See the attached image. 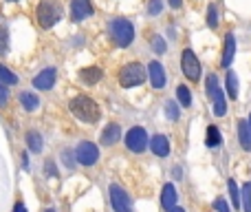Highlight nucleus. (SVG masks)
Wrapping results in <instances>:
<instances>
[{
  "mask_svg": "<svg viewBox=\"0 0 251 212\" xmlns=\"http://www.w3.org/2000/svg\"><path fill=\"white\" fill-rule=\"evenodd\" d=\"M242 208L245 212H251V184L242 186Z\"/></svg>",
  "mask_w": 251,
  "mask_h": 212,
  "instance_id": "nucleus-28",
  "label": "nucleus"
},
{
  "mask_svg": "<svg viewBox=\"0 0 251 212\" xmlns=\"http://www.w3.org/2000/svg\"><path fill=\"white\" fill-rule=\"evenodd\" d=\"M165 115L172 119V122H176V119H179L181 113H179V106H176V102H172V100L165 102Z\"/></svg>",
  "mask_w": 251,
  "mask_h": 212,
  "instance_id": "nucleus-29",
  "label": "nucleus"
},
{
  "mask_svg": "<svg viewBox=\"0 0 251 212\" xmlns=\"http://www.w3.org/2000/svg\"><path fill=\"white\" fill-rule=\"evenodd\" d=\"M170 212H185V210H183V208H179V206H174Z\"/></svg>",
  "mask_w": 251,
  "mask_h": 212,
  "instance_id": "nucleus-39",
  "label": "nucleus"
},
{
  "mask_svg": "<svg viewBox=\"0 0 251 212\" xmlns=\"http://www.w3.org/2000/svg\"><path fill=\"white\" fill-rule=\"evenodd\" d=\"M227 188H229V197H231V201H233V208H240V206H242V192H240V190H238L236 181H233V179H229Z\"/></svg>",
  "mask_w": 251,
  "mask_h": 212,
  "instance_id": "nucleus-23",
  "label": "nucleus"
},
{
  "mask_svg": "<svg viewBox=\"0 0 251 212\" xmlns=\"http://www.w3.org/2000/svg\"><path fill=\"white\" fill-rule=\"evenodd\" d=\"M207 26L209 29L218 26V9H216V4H209V9H207Z\"/></svg>",
  "mask_w": 251,
  "mask_h": 212,
  "instance_id": "nucleus-27",
  "label": "nucleus"
},
{
  "mask_svg": "<svg viewBox=\"0 0 251 212\" xmlns=\"http://www.w3.org/2000/svg\"><path fill=\"white\" fill-rule=\"evenodd\" d=\"M181 2H183V0H167V4H170L172 9H179V7H181Z\"/></svg>",
  "mask_w": 251,
  "mask_h": 212,
  "instance_id": "nucleus-37",
  "label": "nucleus"
},
{
  "mask_svg": "<svg viewBox=\"0 0 251 212\" xmlns=\"http://www.w3.org/2000/svg\"><path fill=\"white\" fill-rule=\"evenodd\" d=\"M150 148H152V153L157 157H167L170 155V139L165 135H154L150 139Z\"/></svg>",
  "mask_w": 251,
  "mask_h": 212,
  "instance_id": "nucleus-14",
  "label": "nucleus"
},
{
  "mask_svg": "<svg viewBox=\"0 0 251 212\" xmlns=\"http://www.w3.org/2000/svg\"><path fill=\"white\" fill-rule=\"evenodd\" d=\"M20 104L24 106V110H38L40 100H38V95H35V93L24 91V93H20Z\"/></svg>",
  "mask_w": 251,
  "mask_h": 212,
  "instance_id": "nucleus-20",
  "label": "nucleus"
},
{
  "mask_svg": "<svg viewBox=\"0 0 251 212\" xmlns=\"http://www.w3.org/2000/svg\"><path fill=\"white\" fill-rule=\"evenodd\" d=\"M75 159L79 166H95L99 159V148L92 141H79L75 148Z\"/></svg>",
  "mask_w": 251,
  "mask_h": 212,
  "instance_id": "nucleus-8",
  "label": "nucleus"
},
{
  "mask_svg": "<svg viewBox=\"0 0 251 212\" xmlns=\"http://www.w3.org/2000/svg\"><path fill=\"white\" fill-rule=\"evenodd\" d=\"M44 172H46V175H51V177H57L55 163H53V161H46V163H44Z\"/></svg>",
  "mask_w": 251,
  "mask_h": 212,
  "instance_id": "nucleus-34",
  "label": "nucleus"
},
{
  "mask_svg": "<svg viewBox=\"0 0 251 212\" xmlns=\"http://www.w3.org/2000/svg\"><path fill=\"white\" fill-rule=\"evenodd\" d=\"M11 2H13V0H11Z\"/></svg>",
  "mask_w": 251,
  "mask_h": 212,
  "instance_id": "nucleus-42",
  "label": "nucleus"
},
{
  "mask_svg": "<svg viewBox=\"0 0 251 212\" xmlns=\"http://www.w3.org/2000/svg\"><path fill=\"white\" fill-rule=\"evenodd\" d=\"M176 199H179V194H176L174 184H165V186H163V192H161V206L165 208V210H172V208L176 206Z\"/></svg>",
  "mask_w": 251,
  "mask_h": 212,
  "instance_id": "nucleus-16",
  "label": "nucleus"
},
{
  "mask_svg": "<svg viewBox=\"0 0 251 212\" xmlns=\"http://www.w3.org/2000/svg\"><path fill=\"white\" fill-rule=\"evenodd\" d=\"M55 78H57L55 69L48 66V69L40 71V73L33 78V86L40 88V91H48V88H53V84H55Z\"/></svg>",
  "mask_w": 251,
  "mask_h": 212,
  "instance_id": "nucleus-11",
  "label": "nucleus"
},
{
  "mask_svg": "<svg viewBox=\"0 0 251 212\" xmlns=\"http://www.w3.org/2000/svg\"><path fill=\"white\" fill-rule=\"evenodd\" d=\"M68 108H70V113L84 124H95V122H99V117H101V110H99V106H97V102L88 95H75L73 100L68 102Z\"/></svg>",
  "mask_w": 251,
  "mask_h": 212,
  "instance_id": "nucleus-1",
  "label": "nucleus"
},
{
  "mask_svg": "<svg viewBox=\"0 0 251 212\" xmlns=\"http://www.w3.org/2000/svg\"><path fill=\"white\" fill-rule=\"evenodd\" d=\"M143 80H145V69L139 62H130V64H126L119 71V84L123 88L139 86V84H143Z\"/></svg>",
  "mask_w": 251,
  "mask_h": 212,
  "instance_id": "nucleus-5",
  "label": "nucleus"
},
{
  "mask_svg": "<svg viewBox=\"0 0 251 212\" xmlns=\"http://www.w3.org/2000/svg\"><path fill=\"white\" fill-rule=\"evenodd\" d=\"M247 124H249V132H251V115H249V119H247Z\"/></svg>",
  "mask_w": 251,
  "mask_h": 212,
  "instance_id": "nucleus-40",
  "label": "nucleus"
},
{
  "mask_svg": "<svg viewBox=\"0 0 251 212\" xmlns=\"http://www.w3.org/2000/svg\"><path fill=\"white\" fill-rule=\"evenodd\" d=\"M13 212H26L24 203H22V201H18V203H16V208H13Z\"/></svg>",
  "mask_w": 251,
  "mask_h": 212,
  "instance_id": "nucleus-36",
  "label": "nucleus"
},
{
  "mask_svg": "<svg viewBox=\"0 0 251 212\" xmlns=\"http://www.w3.org/2000/svg\"><path fill=\"white\" fill-rule=\"evenodd\" d=\"M220 141H223V137H220V131L216 126H209L207 128V135H205V144L209 146V148H216V146H220Z\"/></svg>",
  "mask_w": 251,
  "mask_h": 212,
  "instance_id": "nucleus-21",
  "label": "nucleus"
},
{
  "mask_svg": "<svg viewBox=\"0 0 251 212\" xmlns=\"http://www.w3.org/2000/svg\"><path fill=\"white\" fill-rule=\"evenodd\" d=\"M35 16H38V22L42 29H51L62 18V4L57 0H40Z\"/></svg>",
  "mask_w": 251,
  "mask_h": 212,
  "instance_id": "nucleus-3",
  "label": "nucleus"
},
{
  "mask_svg": "<svg viewBox=\"0 0 251 212\" xmlns=\"http://www.w3.org/2000/svg\"><path fill=\"white\" fill-rule=\"evenodd\" d=\"M148 132H145V128L141 126H132L130 131L126 132V148L130 150V153H143L145 148H148Z\"/></svg>",
  "mask_w": 251,
  "mask_h": 212,
  "instance_id": "nucleus-6",
  "label": "nucleus"
},
{
  "mask_svg": "<svg viewBox=\"0 0 251 212\" xmlns=\"http://www.w3.org/2000/svg\"><path fill=\"white\" fill-rule=\"evenodd\" d=\"M176 97H179L181 106H185V108H187V106L192 104V93H189V88H187V86H183V84H181V86L176 88Z\"/></svg>",
  "mask_w": 251,
  "mask_h": 212,
  "instance_id": "nucleus-25",
  "label": "nucleus"
},
{
  "mask_svg": "<svg viewBox=\"0 0 251 212\" xmlns=\"http://www.w3.org/2000/svg\"><path fill=\"white\" fill-rule=\"evenodd\" d=\"M0 82L7 84V86H13V84H18V75L13 73V71L9 69V66L0 64Z\"/></svg>",
  "mask_w": 251,
  "mask_h": 212,
  "instance_id": "nucleus-22",
  "label": "nucleus"
},
{
  "mask_svg": "<svg viewBox=\"0 0 251 212\" xmlns=\"http://www.w3.org/2000/svg\"><path fill=\"white\" fill-rule=\"evenodd\" d=\"M205 86H207V95H209V100L214 102V115L216 117H223V115L227 113V100H225V91L218 84V78H216V75H207Z\"/></svg>",
  "mask_w": 251,
  "mask_h": 212,
  "instance_id": "nucleus-4",
  "label": "nucleus"
},
{
  "mask_svg": "<svg viewBox=\"0 0 251 212\" xmlns=\"http://www.w3.org/2000/svg\"><path fill=\"white\" fill-rule=\"evenodd\" d=\"M150 44H152V49L157 53H165L167 51V44H165V40H163L161 35H154V38L150 40Z\"/></svg>",
  "mask_w": 251,
  "mask_h": 212,
  "instance_id": "nucleus-30",
  "label": "nucleus"
},
{
  "mask_svg": "<svg viewBox=\"0 0 251 212\" xmlns=\"http://www.w3.org/2000/svg\"><path fill=\"white\" fill-rule=\"evenodd\" d=\"M44 212H55V210H53V208H46V210H44Z\"/></svg>",
  "mask_w": 251,
  "mask_h": 212,
  "instance_id": "nucleus-41",
  "label": "nucleus"
},
{
  "mask_svg": "<svg viewBox=\"0 0 251 212\" xmlns=\"http://www.w3.org/2000/svg\"><path fill=\"white\" fill-rule=\"evenodd\" d=\"M26 146H29V150L31 153H42V148H44V141H42V135H40L38 131H29L26 132Z\"/></svg>",
  "mask_w": 251,
  "mask_h": 212,
  "instance_id": "nucleus-18",
  "label": "nucleus"
},
{
  "mask_svg": "<svg viewBox=\"0 0 251 212\" xmlns=\"http://www.w3.org/2000/svg\"><path fill=\"white\" fill-rule=\"evenodd\" d=\"M9 53V29L7 25H0V55Z\"/></svg>",
  "mask_w": 251,
  "mask_h": 212,
  "instance_id": "nucleus-26",
  "label": "nucleus"
},
{
  "mask_svg": "<svg viewBox=\"0 0 251 212\" xmlns=\"http://www.w3.org/2000/svg\"><path fill=\"white\" fill-rule=\"evenodd\" d=\"M101 69L99 66H88V69H82V73H79V80H82L84 84H97L101 80Z\"/></svg>",
  "mask_w": 251,
  "mask_h": 212,
  "instance_id": "nucleus-17",
  "label": "nucleus"
},
{
  "mask_svg": "<svg viewBox=\"0 0 251 212\" xmlns=\"http://www.w3.org/2000/svg\"><path fill=\"white\" fill-rule=\"evenodd\" d=\"M238 139H240V146L245 150H251V132H249V124L247 122H238Z\"/></svg>",
  "mask_w": 251,
  "mask_h": 212,
  "instance_id": "nucleus-19",
  "label": "nucleus"
},
{
  "mask_svg": "<svg viewBox=\"0 0 251 212\" xmlns=\"http://www.w3.org/2000/svg\"><path fill=\"white\" fill-rule=\"evenodd\" d=\"M174 179H181V168H174Z\"/></svg>",
  "mask_w": 251,
  "mask_h": 212,
  "instance_id": "nucleus-38",
  "label": "nucleus"
},
{
  "mask_svg": "<svg viewBox=\"0 0 251 212\" xmlns=\"http://www.w3.org/2000/svg\"><path fill=\"white\" fill-rule=\"evenodd\" d=\"M161 7H163L161 0H150V4H148V13H150V16H157V13H161Z\"/></svg>",
  "mask_w": 251,
  "mask_h": 212,
  "instance_id": "nucleus-31",
  "label": "nucleus"
},
{
  "mask_svg": "<svg viewBox=\"0 0 251 212\" xmlns=\"http://www.w3.org/2000/svg\"><path fill=\"white\" fill-rule=\"evenodd\" d=\"M119 139H121V126H119V124L113 122L101 131V144L104 146H113V144H117Z\"/></svg>",
  "mask_w": 251,
  "mask_h": 212,
  "instance_id": "nucleus-13",
  "label": "nucleus"
},
{
  "mask_svg": "<svg viewBox=\"0 0 251 212\" xmlns=\"http://www.w3.org/2000/svg\"><path fill=\"white\" fill-rule=\"evenodd\" d=\"M108 192H110V203H113L114 212H132V199L121 186L113 184Z\"/></svg>",
  "mask_w": 251,
  "mask_h": 212,
  "instance_id": "nucleus-9",
  "label": "nucleus"
},
{
  "mask_svg": "<svg viewBox=\"0 0 251 212\" xmlns=\"http://www.w3.org/2000/svg\"><path fill=\"white\" fill-rule=\"evenodd\" d=\"M233 55H236V38L233 33H227L225 35V49H223V66H229L233 62Z\"/></svg>",
  "mask_w": 251,
  "mask_h": 212,
  "instance_id": "nucleus-15",
  "label": "nucleus"
},
{
  "mask_svg": "<svg viewBox=\"0 0 251 212\" xmlns=\"http://www.w3.org/2000/svg\"><path fill=\"white\" fill-rule=\"evenodd\" d=\"M148 75H150V82H152V88H163L165 86V69H163L161 62L152 60L148 64Z\"/></svg>",
  "mask_w": 251,
  "mask_h": 212,
  "instance_id": "nucleus-12",
  "label": "nucleus"
},
{
  "mask_svg": "<svg viewBox=\"0 0 251 212\" xmlns=\"http://www.w3.org/2000/svg\"><path fill=\"white\" fill-rule=\"evenodd\" d=\"M92 16V4L91 0H70V18L75 22H82Z\"/></svg>",
  "mask_w": 251,
  "mask_h": 212,
  "instance_id": "nucleus-10",
  "label": "nucleus"
},
{
  "mask_svg": "<svg viewBox=\"0 0 251 212\" xmlns=\"http://www.w3.org/2000/svg\"><path fill=\"white\" fill-rule=\"evenodd\" d=\"M108 33H110V38H113V42L123 49L135 40V26H132V22L126 20V18H114L108 25Z\"/></svg>",
  "mask_w": 251,
  "mask_h": 212,
  "instance_id": "nucleus-2",
  "label": "nucleus"
},
{
  "mask_svg": "<svg viewBox=\"0 0 251 212\" xmlns=\"http://www.w3.org/2000/svg\"><path fill=\"white\" fill-rule=\"evenodd\" d=\"M7 102H9V88H7V84L0 82V106H4Z\"/></svg>",
  "mask_w": 251,
  "mask_h": 212,
  "instance_id": "nucleus-33",
  "label": "nucleus"
},
{
  "mask_svg": "<svg viewBox=\"0 0 251 212\" xmlns=\"http://www.w3.org/2000/svg\"><path fill=\"white\" fill-rule=\"evenodd\" d=\"M62 157H64V163H66L68 168H73V166H75V161L70 159V150H64V153H62Z\"/></svg>",
  "mask_w": 251,
  "mask_h": 212,
  "instance_id": "nucleus-35",
  "label": "nucleus"
},
{
  "mask_svg": "<svg viewBox=\"0 0 251 212\" xmlns=\"http://www.w3.org/2000/svg\"><path fill=\"white\" fill-rule=\"evenodd\" d=\"M181 69H183V75L189 82H196L201 78V62H198L196 53L192 49H185L183 51V55H181Z\"/></svg>",
  "mask_w": 251,
  "mask_h": 212,
  "instance_id": "nucleus-7",
  "label": "nucleus"
},
{
  "mask_svg": "<svg viewBox=\"0 0 251 212\" xmlns=\"http://www.w3.org/2000/svg\"><path fill=\"white\" fill-rule=\"evenodd\" d=\"M227 95L231 97V100H236L238 97V78L233 71H229L227 73Z\"/></svg>",
  "mask_w": 251,
  "mask_h": 212,
  "instance_id": "nucleus-24",
  "label": "nucleus"
},
{
  "mask_svg": "<svg viewBox=\"0 0 251 212\" xmlns=\"http://www.w3.org/2000/svg\"><path fill=\"white\" fill-rule=\"evenodd\" d=\"M214 210H218V212H231V210H229V206H227V201H225L223 197L214 201Z\"/></svg>",
  "mask_w": 251,
  "mask_h": 212,
  "instance_id": "nucleus-32",
  "label": "nucleus"
}]
</instances>
